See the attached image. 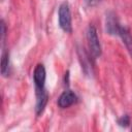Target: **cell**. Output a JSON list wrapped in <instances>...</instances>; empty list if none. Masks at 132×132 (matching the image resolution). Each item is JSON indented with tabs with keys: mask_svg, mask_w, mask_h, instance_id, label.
I'll list each match as a JSON object with an SVG mask.
<instances>
[{
	"mask_svg": "<svg viewBox=\"0 0 132 132\" xmlns=\"http://www.w3.org/2000/svg\"><path fill=\"white\" fill-rule=\"evenodd\" d=\"M5 32H6V28H5V24L3 21H1V40L2 42H4V37H5Z\"/></svg>",
	"mask_w": 132,
	"mask_h": 132,
	"instance_id": "10",
	"label": "cell"
},
{
	"mask_svg": "<svg viewBox=\"0 0 132 132\" xmlns=\"http://www.w3.org/2000/svg\"><path fill=\"white\" fill-rule=\"evenodd\" d=\"M87 39H88V44L90 48V53L92 54L93 57L97 58L100 57L101 55V45L99 42V38L97 35V31L94 26L90 25L87 30Z\"/></svg>",
	"mask_w": 132,
	"mask_h": 132,
	"instance_id": "2",
	"label": "cell"
},
{
	"mask_svg": "<svg viewBox=\"0 0 132 132\" xmlns=\"http://www.w3.org/2000/svg\"><path fill=\"white\" fill-rule=\"evenodd\" d=\"M76 101H77L76 95L72 91L67 90V91H64L60 95V97L58 99V105L61 108H66V107H69L72 104H74Z\"/></svg>",
	"mask_w": 132,
	"mask_h": 132,
	"instance_id": "4",
	"label": "cell"
},
{
	"mask_svg": "<svg viewBox=\"0 0 132 132\" xmlns=\"http://www.w3.org/2000/svg\"><path fill=\"white\" fill-rule=\"evenodd\" d=\"M9 68V56L8 53H3L1 60V73L3 75H7Z\"/></svg>",
	"mask_w": 132,
	"mask_h": 132,
	"instance_id": "8",
	"label": "cell"
},
{
	"mask_svg": "<svg viewBox=\"0 0 132 132\" xmlns=\"http://www.w3.org/2000/svg\"><path fill=\"white\" fill-rule=\"evenodd\" d=\"M34 84L36 90H42L44 89V82H45V69L42 64H38L33 73Z\"/></svg>",
	"mask_w": 132,
	"mask_h": 132,
	"instance_id": "3",
	"label": "cell"
},
{
	"mask_svg": "<svg viewBox=\"0 0 132 132\" xmlns=\"http://www.w3.org/2000/svg\"><path fill=\"white\" fill-rule=\"evenodd\" d=\"M118 35L122 38L123 43L125 44L126 48L128 50V52H129V53H130V55L132 56V36H131V34H130L129 30H128L126 27L121 26V27H120V29H119Z\"/></svg>",
	"mask_w": 132,
	"mask_h": 132,
	"instance_id": "6",
	"label": "cell"
},
{
	"mask_svg": "<svg viewBox=\"0 0 132 132\" xmlns=\"http://www.w3.org/2000/svg\"><path fill=\"white\" fill-rule=\"evenodd\" d=\"M121 25L119 24L116 14L113 13H108L106 16V31L107 33L111 34V35H118L119 29H120Z\"/></svg>",
	"mask_w": 132,
	"mask_h": 132,
	"instance_id": "5",
	"label": "cell"
},
{
	"mask_svg": "<svg viewBox=\"0 0 132 132\" xmlns=\"http://www.w3.org/2000/svg\"><path fill=\"white\" fill-rule=\"evenodd\" d=\"M118 123H119V125L122 126V127H127V126L130 124V119H129V117H128L127 114H125V116H123L122 118L119 119Z\"/></svg>",
	"mask_w": 132,
	"mask_h": 132,
	"instance_id": "9",
	"label": "cell"
},
{
	"mask_svg": "<svg viewBox=\"0 0 132 132\" xmlns=\"http://www.w3.org/2000/svg\"><path fill=\"white\" fill-rule=\"evenodd\" d=\"M59 26L66 33H71L72 25H71V12L68 3L64 2L59 7Z\"/></svg>",
	"mask_w": 132,
	"mask_h": 132,
	"instance_id": "1",
	"label": "cell"
},
{
	"mask_svg": "<svg viewBox=\"0 0 132 132\" xmlns=\"http://www.w3.org/2000/svg\"><path fill=\"white\" fill-rule=\"evenodd\" d=\"M85 1L89 6H95L100 2V0H85Z\"/></svg>",
	"mask_w": 132,
	"mask_h": 132,
	"instance_id": "11",
	"label": "cell"
},
{
	"mask_svg": "<svg viewBox=\"0 0 132 132\" xmlns=\"http://www.w3.org/2000/svg\"><path fill=\"white\" fill-rule=\"evenodd\" d=\"M36 97H37L36 112H37V114H39L43 110V108H44V106H45V104L47 102L48 95H47L45 89H42V90H36Z\"/></svg>",
	"mask_w": 132,
	"mask_h": 132,
	"instance_id": "7",
	"label": "cell"
}]
</instances>
